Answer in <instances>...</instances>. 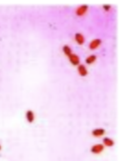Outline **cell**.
Wrapping results in <instances>:
<instances>
[{
	"instance_id": "obj_11",
	"label": "cell",
	"mask_w": 125,
	"mask_h": 161,
	"mask_svg": "<svg viewBox=\"0 0 125 161\" xmlns=\"http://www.w3.org/2000/svg\"><path fill=\"white\" fill-rule=\"evenodd\" d=\"M62 52H63L64 55L67 56V57H70V56L73 54L72 47H70V45H67V44H65V45H63V46H62Z\"/></svg>"
},
{
	"instance_id": "obj_10",
	"label": "cell",
	"mask_w": 125,
	"mask_h": 161,
	"mask_svg": "<svg viewBox=\"0 0 125 161\" xmlns=\"http://www.w3.org/2000/svg\"><path fill=\"white\" fill-rule=\"evenodd\" d=\"M97 60V56L95 55V54H92V55H89V56H87L85 58V64H93V63H95V61Z\"/></svg>"
},
{
	"instance_id": "obj_8",
	"label": "cell",
	"mask_w": 125,
	"mask_h": 161,
	"mask_svg": "<svg viewBox=\"0 0 125 161\" xmlns=\"http://www.w3.org/2000/svg\"><path fill=\"white\" fill-rule=\"evenodd\" d=\"M105 134V130L104 128H94L92 130V135L94 137H102Z\"/></svg>"
},
{
	"instance_id": "obj_2",
	"label": "cell",
	"mask_w": 125,
	"mask_h": 161,
	"mask_svg": "<svg viewBox=\"0 0 125 161\" xmlns=\"http://www.w3.org/2000/svg\"><path fill=\"white\" fill-rule=\"evenodd\" d=\"M101 44H102V40H101L100 38H95V39H93L92 41L89 42L88 47H89V50L94 51V50H97L98 47L100 46Z\"/></svg>"
},
{
	"instance_id": "obj_5",
	"label": "cell",
	"mask_w": 125,
	"mask_h": 161,
	"mask_svg": "<svg viewBox=\"0 0 125 161\" xmlns=\"http://www.w3.org/2000/svg\"><path fill=\"white\" fill-rule=\"evenodd\" d=\"M68 60H70V62L72 63V65H74V67H78L79 64H80V57H79L77 54L73 53L72 55L68 57Z\"/></svg>"
},
{
	"instance_id": "obj_4",
	"label": "cell",
	"mask_w": 125,
	"mask_h": 161,
	"mask_svg": "<svg viewBox=\"0 0 125 161\" xmlns=\"http://www.w3.org/2000/svg\"><path fill=\"white\" fill-rule=\"evenodd\" d=\"M77 71H78V74L81 76V77H85V76L88 75V69H86L85 64H79L77 67Z\"/></svg>"
},
{
	"instance_id": "obj_12",
	"label": "cell",
	"mask_w": 125,
	"mask_h": 161,
	"mask_svg": "<svg viewBox=\"0 0 125 161\" xmlns=\"http://www.w3.org/2000/svg\"><path fill=\"white\" fill-rule=\"evenodd\" d=\"M111 8V6L110 4H103V10L104 11H106V12H108L109 10Z\"/></svg>"
},
{
	"instance_id": "obj_13",
	"label": "cell",
	"mask_w": 125,
	"mask_h": 161,
	"mask_svg": "<svg viewBox=\"0 0 125 161\" xmlns=\"http://www.w3.org/2000/svg\"><path fill=\"white\" fill-rule=\"evenodd\" d=\"M0 151H1V145H0Z\"/></svg>"
},
{
	"instance_id": "obj_6",
	"label": "cell",
	"mask_w": 125,
	"mask_h": 161,
	"mask_svg": "<svg viewBox=\"0 0 125 161\" xmlns=\"http://www.w3.org/2000/svg\"><path fill=\"white\" fill-rule=\"evenodd\" d=\"M25 119H26V121L28 123H33L35 121V114H34V112L32 110L26 111V113H25Z\"/></svg>"
},
{
	"instance_id": "obj_9",
	"label": "cell",
	"mask_w": 125,
	"mask_h": 161,
	"mask_svg": "<svg viewBox=\"0 0 125 161\" xmlns=\"http://www.w3.org/2000/svg\"><path fill=\"white\" fill-rule=\"evenodd\" d=\"M103 142V145L104 146H108V147H111L115 145V141L113 140L111 138H108V137H104L102 140Z\"/></svg>"
},
{
	"instance_id": "obj_3",
	"label": "cell",
	"mask_w": 125,
	"mask_h": 161,
	"mask_svg": "<svg viewBox=\"0 0 125 161\" xmlns=\"http://www.w3.org/2000/svg\"><path fill=\"white\" fill-rule=\"evenodd\" d=\"M103 151H104V145L101 144V143L94 144L90 147V153L92 154H101Z\"/></svg>"
},
{
	"instance_id": "obj_7",
	"label": "cell",
	"mask_w": 125,
	"mask_h": 161,
	"mask_svg": "<svg viewBox=\"0 0 125 161\" xmlns=\"http://www.w3.org/2000/svg\"><path fill=\"white\" fill-rule=\"evenodd\" d=\"M75 41L77 42L79 45H83L84 42H85V37L83 36V34L76 33L75 34Z\"/></svg>"
},
{
	"instance_id": "obj_1",
	"label": "cell",
	"mask_w": 125,
	"mask_h": 161,
	"mask_svg": "<svg viewBox=\"0 0 125 161\" xmlns=\"http://www.w3.org/2000/svg\"><path fill=\"white\" fill-rule=\"evenodd\" d=\"M87 11H88V6L87 4H81L80 6L76 8L75 13L77 16H84L87 13Z\"/></svg>"
}]
</instances>
